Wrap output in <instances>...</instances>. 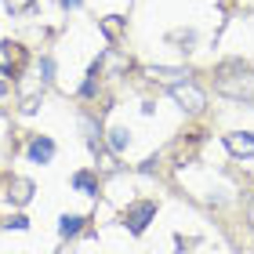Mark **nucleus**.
I'll list each match as a JSON object with an SVG mask.
<instances>
[{"label": "nucleus", "instance_id": "nucleus-1", "mask_svg": "<svg viewBox=\"0 0 254 254\" xmlns=\"http://www.w3.org/2000/svg\"><path fill=\"white\" fill-rule=\"evenodd\" d=\"M153 214H156V203H149V200L131 203V207H127V214H124V225L131 229V233H145V225L153 222Z\"/></svg>", "mask_w": 254, "mask_h": 254}, {"label": "nucleus", "instance_id": "nucleus-2", "mask_svg": "<svg viewBox=\"0 0 254 254\" xmlns=\"http://www.w3.org/2000/svg\"><path fill=\"white\" fill-rule=\"evenodd\" d=\"M171 91H175L178 106H182V109H189V113H200V109L207 106V95H203V91L196 87V84H189V80H186V84H175Z\"/></svg>", "mask_w": 254, "mask_h": 254}, {"label": "nucleus", "instance_id": "nucleus-3", "mask_svg": "<svg viewBox=\"0 0 254 254\" xmlns=\"http://www.w3.org/2000/svg\"><path fill=\"white\" fill-rule=\"evenodd\" d=\"M218 91H225V95H233V98H254V73L222 80V84H218Z\"/></svg>", "mask_w": 254, "mask_h": 254}, {"label": "nucleus", "instance_id": "nucleus-4", "mask_svg": "<svg viewBox=\"0 0 254 254\" xmlns=\"http://www.w3.org/2000/svg\"><path fill=\"white\" fill-rule=\"evenodd\" d=\"M145 76H149V80H160V84H167V87H175V84H186V80H189V69H164V65H153V69H145Z\"/></svg>", "mask_w": 254, "mask_h": 254}, {"label": "nucleus", "instance_id": "nucleus-5", "mask_svg": "<svg viewBox=\"0 0 254 254\" xmlns=\"http://www.w3.org/2000/svg\"><path fill=\"white\" fill-rule=\"evenodd\" d=\"M22 59H26V55H22L18 44H0V73L4 76H11V69H18Z\"/></svg>", "mask_w": 254, "mask_h": 254}, {"label": "nucleus", "instance_id": "nucleus-6", "mask_svg": "<svg viewBox=\"0 0 254 254\" xmlns=\"http://www.w3.org/2000/svg\"><path fill=\"white\" fill-rule=\"evenodd\" d=\"M225 149L233 156H254V134H225Z\"/></svg>", "mask_w": 254, "mask_h": 254}, {"label": "nucleus", "instance_id": "nucleus-7", "mask_svg": "<svg viewBox=\"0 0 254 254\" xmlns=\"http://www.w3.org/2000/svg\"><path fill=\"white\" fill-rule=\"evenodd\" d=\"M55 156V142L51 138H37V142L29 145V160H37V164H48Z\"/></svg>", "mask_w": 254, "mask_h": 254}, {"label": "nucleus", "instance_id": "nucleus-8", "mask_svg": "<svg viewBox=\"0 0 254 254\" xmlns=\"http://www.w3.org/2000/svg\"><path fill=\"white\" fill-rule=\"evenodd\" d=\"M29 196H33V182H26V178H15V182H11L7 200H15V203H29Z\"/></svg>", "mask_w": 254, "mask_h": 254}, {"label": "nucleus", "instance_id": "nucleus-9", "mask_svg": "<svg viewBox=\"0 0 254 254\" xmlns=\"http://www.w3.org/2000/svg\"><path fill=\"white\" fill-rule=\"evenodd\" d=\"M80 229H84V218H80V214H65L62 225H59V233H62V236H76Z\"/></svg>", "mask_w": 254, "mask_h": 254}, {"label": "nucleus", "instance_id": "nucleus-10", "mask_svg": "<svg viewBox=\"0 0 254 254\" xmlns=\"http://www.w3.org/2000/svg\"><path fill=\"white\" fill-rule=\"evenodd\" d=\"M73 186H76L80 192H87V196H95V192H98V186H95V178H91L87 171H80V175H73Z\"/></svg>", "mask_w": 254, "mask_h": 254}, {"label": "nucleus", "instance_id": "nucleus-11", "mask_svg": "<svg viewBox=\"0 0 254 254\" xmlns=\"http://www.w3.org/2000/svg\"><path fill=\"white\" fill-rule=\"evenodd\" d=\"M109 145L117 149V153H124V149L131 145V138H127V131H124V127H117V131H109Z\"/></svg>", "mask_w": 254, "mask_h": 254}, {"label": "nucleus", "instance_id": "nucleus-12", "mask_svg": "<svg viewBox=\"0 0 254 254\" xmlns=\"http://www.w3.org/2000/svg\"><path fill=\"white\" fill-rule=\"evenodd\" d=\"M120 26H124V22H120V15H109L106 22H102V29H106V37H117V33H120Z\"/></svg>", "mask_w": 254, "mask_h": 254}, {"label": "nucleus", "instance_id": "nucleus-13", "mask_svg": "<svg viewBox=\"0 0 254 254\" xmlns=\"http://www.w3.org/2000/svg\"><path fill=\"white\" fill-rule=\"evenodd\" d=\"M4 4H7L11 15H18V11H29L33 7V0H4Z\"/></svg>", "mask_w": 254, "mask_h": 254}, {"label": "nucleus", "instance_id": "nucleus-14", "mask_svg": "<svg viewBox=\"0 0 254 254\" xmlns=\"http://www.w3.org/2000/svg\"><path fill=\"white\" fill-rule=\"evenodd\" d=\"M7 229H26L29 222H26V218H22V214H15V218H7V222H4Z\"/></svg>", "mask_w": 254, "mask_h": 254}, {"label": "nucleus", "instance_id": "nucleus-15", "mask_svg": "<svg viewBox=\"0 0 254 254\" xmlns=\"http://www.w3.org/2000/svg\"><path fill=\"white\" fill-rule=\"evenodd\" d=\"M40 73H44L40 80H51V73H55V62H51V59H44V62H40Z\"/></svg>", "mask_w": 254, "mask_h": 254}, {"label": "nucleus", "instance_id": "nucleus-16", "mask_svg": "<svg viewBox=\"0 0 254 254\" xmlns=\"http://www.w3.org/2000/svg\"><path fill=\"white\" fill-rule=\"evenodd\" d=\"M62 7H69V11H73V7H80V0H62Z\"/></svg>", "mask_w": 254, "mask_h": 254}, {"label": "nucleus", "instance_id": "nucleus-17", "mask_svg": "<svg viewBox=\"0 0 254 254\" xmlns=\"http://www.w3.org/2000/svg\"><path fill=\"white\" fill-rule=\"evenodd\" d=\"M247 218H251V225H254V200H251V207H247Z\"/></svg>", "mask_w": 254, "mask_h": 254}]
</instances>
